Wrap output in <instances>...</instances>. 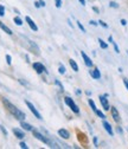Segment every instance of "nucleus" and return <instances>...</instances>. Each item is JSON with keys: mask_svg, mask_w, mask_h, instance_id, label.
Masks as SVG:
<instances>
[{"mask_svg": "<svg viewBox=\"0 0 128 149\" xmlns=\"http://www.w3.org/2000/svg\"><path fill=\"white\" fill-rule=\"evenodd\" d=\"M3 103H4L5 108L10 111V114H11L13 117H15L17 120H19V121H24V120H25L26 115L23 113V111H22L19 108H17L14 104H12V103H11L10 101H7L6 98L3 100Z\"/></svg>", "mask_w": 128, "mask_h": 149, "instance_id": "1", "label": "nucleus"}, {"mask_svg": "<svg viewBox=\"0 0 128 149\" xmlns=\"http://www.w3.org/2000/svg\"><path fill=\"white\" fill-rule=\"evenodd\" d=\"M32 134H33V136L37 139V140H39L41 142H43V143H45L46 146H49L50 148H59V146H58V143L56 142V141H53V140H51V139H49V137H46V136H44L42 133H39L38 130H36V129H33L32 130Z\"/></svg>", "mask_w": 128, "mask_h": 149, "instance_id": "2", "label": "nucleus"}, {"mask_svg": "<svg viewBox=\"0 0 128 149\" xmlns=\"http://www.w3.org/2000/svg\"><path fill=\"white\" fill-rule=\"evenodd\" d=\"M64 103L70 108V110L72 111L74 114H80V108H78V105L74 102V100H72L71 97H69V96H65L64 97Z\"/></svg>", "mask_w": 128, "mask_h": 149, "instance_id": "3", "label": "nucleus"}, {"mask_svg": "<svg viewBox=\"0 0 128 149\" xmlns=\"http://www.w3.org/2000/svg\"><path fill=\"white\" fill-rule=\"evenodd\" d=\"M25 104H26V107L29 108V110L31 111V113L33 114V116H36V118H38V120H43V117H42V115H41V113L37 110V108H36L30 101H26L25 100Z\"/></svg>", "mask_w": 128, "mask_h": 149, "instance_id": "4", "label": "nucleus"}, {"mask_svg": "<svg viewBox=\"0 0 128 149\" xmlns=\"http://www.w3.org/2000/svg\"><path fill=\"white\" fill-rule=\"evenodd\" d=\"M32 66H33V69H34V71L37 72L38 74H42L43 72H46V68L42 64V63H39V62H36V63H33L32 64Z\"/></svg>", "mask_w": 128, "mask_h": 149, "instance_id": "5", "label": "nucleus"}, {"mask_svg": "<svg viewBox=\"0 0 128 149\" xmlns=\"http://www.w3.org/2000/svg\"><path fill=\"white\" fill-rule=\"evenodd\" d=\"M81 56H82V58H83V62H84V64L88 66V68H93L94 66V63H93V61H91V58L89 57V56L84 52V51H81Z\"/></svg>", "mask_w": 128, "mask_h": 149, "instance_id": "6", "label": "nucleus"}, {"mask_svg": "<svg viewBox=\"0 0 128 149\" xmlns=\"http://www.w3.org/2000/svg\"><path fill=\"white\" fill-rule=\"evenodd\" d=\"M99 98H100L101 105H102V108H103V110H104V111L111 110V104H109V102H108V100H107V97H106L104 95H101Z\"/></svg>", "mask_w": 128, "mask_h": 149, "instance_id": "7", "label": "nucleus"}, {"mask_svg": "<svg viewBox=\"0 0 128 149\" xmlns=\"http://www.w3.org/2000/svg\"><path fill=\"white\" fill-rule=\"evenodd\" d=\"M111 113H112L113 120H114L116 123H120V122H121V117H120V114H119V110H118L115 107H111Z\"/></svg>", "mask_w": 128, "mask_h": 149, "instance_id": "8", "label": "nucleus"}, {"mask_svg": "<svg viewBox=\"0 0 128 149\" xmlns=\"http://www.w3.org/2000/svg\"><path fill=\"white\" fill-rule=\"evenodd\" d=\"M25 22L27 23V25L30 26V29H31L32 31H36V32H37V31H38V26H37V25H36V23L33 22V19H32V18H31V17L26 15V17H25Z\"/></svg>", "mask_w": 128, "mask_h": 149, "instance_id": "9", "label": "nucleus"}, {"mask_svg": "<svg viewBox=\"0 0 128 149\" xmlns=\"http://www.w3.org/2000/svg\"><path fill=\"white\" fill-rule=\"evenodd\" d=\"M102 125H103V128L106 129V132H107L109 135H111V136H113V135H114V130H113V128H112V124H111V123L107 122V121H103Z\"/></svg>", "mask_w": 128, "mask_h": 149, "instance_id": "10", "label": "nucleus"}, {"mask_svg": "<svg viewBox=\"0 0 128 149\" xmlns=\"http://www.w3.org/2000/svg\"><path fill=\"white\" fill-rule=\"evenodd\" d=\"M13 134H14V136L17 139H19V140H23L25 137V133L19 128H13Z\"/></svg>", "mask_w": 128, "mask_h": 149, "instance_id": "11", "label": "nucleus"}, {"mask_svg": "<svg viewBox=\"0 0 128 149\" xmlns=\"http://www.w3.org/2000/svg\"><path fill=\"white\" fill-rule=\"evenodd\" d=\"M58 136H59L61 139L68 140V139H70V133L68 132V130H66V129L62 128V129H59V130H58Z\"/></svg>", "mask_w": 128, "mask_h": 149, "instance_id": "12", "label": "nucleus"}, {"mask_svg": "<svg viewBox=\"0 0 128 149\" xmlns=\"http://www.w3.org/2000/svg\"><path fill=\"white\" fill-rule=\"evenodd\" d=\"M90 76L93 77L94 79H100L101 78V72H100V70L97 68H95L94 70L90 71Z\"/></svg>", "mask_w": 128, "mask_h": 149, "instance_id": "13", "label": "nucleus"}, {"mask_svg": "<svg viewBox=\"0 0 128 149\" xmlns=\"http://www.w3.org/2000/svg\"><path fill=\"white\" fill-rule=\"evenodd\" d=\"M20 127H22L24 130H26V132H32V130L34 129L30 123H26L25 121H20Z\"/></svg>", "mask_w": 128, "mask_h": 149, "instance_id": "14", "label": "nucleus"}, {"mask_svg": "<svg viewBox=\"0 0 128 149\" xmlns=\"http://www.w3.org/2000/svg\"><path fill=\"white\" fill-rule=\"evenodd\" d=\"M0 29H1V30H3L4 32H6L7 34H10V36H11V34H13L12 30H11V29H10L8 26H6V25H5V24H4V23H3L1 20H0Z\"/></svg>", "mask_w": 128, "mask_h": 149, "instance_id": "15", "label": "nucleus"}, {"mask_svg": "<svg viewBox=\"0 0 128 149\" xmlns=\"http://www.w3.org/2000/svg\"><path fill=\"white\" fill-rule=\"evenodd\" d=\"M69 64H70L71 69L74 70L75 72H78V65H77V63H76L74 59H69Z\"/></svg>", "mask_w": 128, "mask_h": 149, "instance_id": "16", "label": "nucleus"}, {"mask_svg": "<svg viewBox=\"0 0 128 149\" xmlns=\"http://www.w3.org/2000/svg\"><path fill=\"white\" fill-rule=\"evenodd\" d=\"M88 103H89V105H90L91 110H93L94 113H95V111L97 110V108H96V104H95V102H94L93 100H91V98H89V100H88Z\"/></svg>", "mask_w": 128, "mask_h": 149, "instance_id": "17", "label": "nucleus"}, {"mask_svg": "<svg viewBox=\"0 0 128 149\" xmlns=\"http://www.w3.org/2000/svg\"><path fill=\"white\" fill-rule=\"evenodd\" d=\"M99 44H100V46H101V49H103V50H107L108 49V44L103 40V39H101V38H99Z\"/></svg>", "mask_w": 128, "mask_h": 149, "instance_id": "18", "label": "nucleus"}, {"mask_svg": "<svg viewBox=\"0 0 128 149\" xmlns=\"http://www.w3.org/2000/svg\"><path fill=\"white\" fill-rule=\"evenodd\" d=\"M13 22H14V24H15V25H18V26H22V25H23V20L20 19L19 17H14Z\"/></svg>", "mask_w": 128, "mask_h": 149, "instance_id": "19", "label": "nucleus"}, {"mask_svg": "<svg viewBox=\"0 0 128 149\" xmlns=\"http://www.w3.org/2000/svg\"><path fill=\"white\" fill-rule=\"evenodd\" d=\"M95 114H96V115H97V116H99V117H100L101 120H104V118H106V115H104V114L102 113L101 110H99V109H97V110L95 111Z\"/></svg>", "mask_w": 128, "mask_h": 149, "instance_id": "20", "label": "nucleus"}, {"mask_svg": "<svg viewBox=\"0 0 128 149\" xmlns=\"http://www.w3.org/2000/svg\"><path fill=\"white\" fill-rule=\"evenodd\" d=\"M65 71H66L65 66H64L63 64H59V68H58V72H59L61 74H64V73H65Z\"/></svg>", "mask_w": 128, "mask_h": 149, "instance_id": "21", "label": "nucleus"}, {"mask_svg": "<svg viewBox=\"0 0 128 149\" xmlns=\"http://www.w3.org/2000/svg\"><path fill=\"white\" fill-rule=\"evenodd\" d=\"M55 84H56V85H58V88H59V90H61V91H64V86L62 85V83H61L58 79H56V81H55Z\"/></svg>", "mask_w": 128, "mask_h": 149, "instance_id": "22", "label": "nucleus"}, {"mask_svg": "<svg viewBox=\"0 0 128 149\" xmlns=\"http://www.w3.org/2000/svg\"><path fill=\"white\" fill-rule=\"evenodd\" d=\"M76 23H77V26H78V29H80V30H81L83 33H85V29H84V26L81 24V22H78V20H77Z\"/></svg>", "mask_w": 128, "mask_h": 149, "instance_id": "23", "label": "nucleus"}, {"mask_svg": "<svg viewBox=\"0 0 128 149\" xmlns=\"http://www.w3.org/2000/svg\"><path fill=\"white\" fill-rule=\"evenodd\" d=\"M4 15H5V6L0 5V17H4Z\"/></svg>", "mask_w": 128, "mask_h": 149, "instance_id": "24", "label": "nucleus"}, {"mask_svg": "<svg viewBox=\"0 0 128 149\" xmlns=\"http://www.w3.org/2000/svg\"><path fill=\"white\" fill-rule=\"evenodd\" d=\"M109 6L113 7V8H119V4L115 3V1H111V3H109Z\"/></svg>", "mask_w": 128, "mask_h": 149, "instance_id": "25", "label": "nucleus"}, {"mask_svg": "<svg viewBox=\"0 0 128 149\" xmlns=\"http://www.w3.org/2000/svg\"><path fill=\"white\" fill-rule=\"evenodd\" d=\"M6 63L8 64V65H11L12 64V57L10 54H6Z\"/></svg>", "mask_w": 128, "mask_h": 149, "instance_id": "26", "label": "nucleus"}, {"mask_svg": "<svg viewBox=\"0 0 128 149\" xmlns=\"http://www.w3.org/2000/svg\"><path fill=\"white\" fill-rule=\"evenodd\" d=\"M112 44H113V46H114V50H115V52H116V53H120V49H119V46H118V44H116L115 42H113Z\"/></svg>", "mask_w": 128, "mask_h": 149, "instance_id": "27", "label": "nucleus"}, {"mask_svg": "<svg viewBox=\"0 0 128 149\" xmlns=\"http://www.w3.org/2000/svg\"><path fill=\"white\" fill-rule=\"evenodd\" d=\"M19 146H20V148H22V149H29V146H27L25 142H23V141L19 143Z\"/></svg>", "mask_w": 128, "mask_h": 149, "instance_id": "28", "label": "nucleus"}, {"mask_svg": "<svg viewBox=\"0 0 128 149\" xmlns=\"http://www.w3.org/2000/svg\"><path fill=\"white\" fill-rule=\"evenodd\" d=\"M99 25H101V26L104 27V29H108V24H106L103 20H99Z\"/></svg>", "mask_w": 128, "mask_h": 149, "instance_id": "29", "label": "nucleus"}, {"mask_svg": "<svg viewBox=\"0 0 128 149\" xmlns=\"http://www.w3.org/2000/svg\"><path fill=\"white\" fill-rule=\"evenodd\" d=\"M62 4H63L62 0H56V7L57 8H61L62 7Z\"/></svg>", "mask_w": 128, "mask_h": 149, "instance_id": "30", "label": "nucleus"}, {"mask_svg": "<svg viewBox=\"0 0 128 149\" xmlns=\"http://www.w3.org/2000/svg\"><path fill=\"white\" fill-rule=\"evenodd\" d=\"M89 24H90V25H93V26H97V25H99V22H95V20H90V22H89Z\"/></svg>", "mask_w": 128, "mask_h": 149, "instance_id": "31", "label": "nucleus"}, {"mask_svg": "<svg viewBox=\"0 0 128 149\" xmlns=\"http://www.w3.org/2000/svg\"><path fill=\"white\" fill-rule=\"evenodd\" d=\"M116 132H118L119 134H121V135L123 134V130H122V128H121V127H116Z\"/></svg>", "mask_w": 128, "mask_h": 149, "instance_id": "32", "label": "nucleus"}, {"mask_svg": "<svg viewBox=\"0 0 128 149\" xmlns=\"http://www.w3.org/2000/svg\"><path fill=\"white\" fill-rule=\"evenodd\" d=\"M93 141H94V144H95V147H99V141H97V137H96V136L93 139Z\"/></svg>", "mask_w": 128, "mask_h": 149, "instance_id": "33", "label": "nucleus"}, {"mask_svg": "<svg viewBox=\"0 0 128 149\" xmlns=\"http://www.w3.org/2000/svg\"><path fill=\"white\" fill-rule=\"evenodd\" d=\"M34 7H36V8H41V7H42L41 4H39V1H34Z\"/></svg>", "mask_w": 128, "mask_h": 149, "instance_id": "34", "label": "nucleus"}, {"mask_svg": "<svg viewBox=\"0 0 128 149\" xmlns=\"http://www.w3.org/2000/svg\"><path fill=\"white\" fill-rule=\"evenodd\" d=\"M0 129H1V132H3V134L5 135V136H7V132H6V129L4 128V127H0Z\"/></svg>", "mask_w": 128, "mask_h": 149, "instance_id": "35", "label": "nucleus"}, {"mask_svg": "<svg viewBox=\"0 0 128 149\" xmlns=\"http://www.w3.org/2000/svg\"><path fill=\"white\" fill-rule=\"evenodd\" d=\"M93 11H94L95 13H97V14L100 13V10H99V7H96V6H93Z\"/></svg>", "mask_w": 128, "mask_h": 149, "instance_id": "36", "label": "nucleus"}, {"mask_svg": "<svg viewBox=\"0 0 128 149\" xmlns=\"http://www.w3.org/2000/svg\"><path fill=\"white\" fill-rule=\"evenodd\" d=\"M120 23H121V25H122V26H126V25H127V20H126V19H121V20H120Z\"/></svg>", "mask_w": 128, "mask_h": 149, "instance_id": "37", "label": "nucleus"}, {"mask_svg": "<svg viewBox=\"0 0 128 149\" xmlns=\"http://www.w3.org/2000/svg\"><path fill=\"white\" fill-rule=\"evenodd\" d=\"M123 84H125V86H126V89L128 90V79H126V78H125V79H123Z\"/></svg>", "mask_w": 128, "mask_h": 149, "instance_id": "38", "label": "nucleus"}, {"mask_svg": "<svg viewBox=\"0 0 128 149\" xmlns=\"http://www.w3.org/2000/svg\"><path fill=\"white\" fill-rule=\"evenodd\" d=\"M38 1H39V4H41L42 7H45V1H44V0H38Z\"/></svg>", "mask_w": 128, "mask_h": 149, "instance_id": "39", "label": "nucleus"}, {"mask_svg": "<svg viewBox=\"0 0 128 149\" xmlns=\"http://www.w3.org/2000/svg\"><path fill=\"white\" fill-rule=\"evenodd\" d=\"M108 42H109V43H113V42H114V39H113V37H112V36H109V37H108Z\"/></svg>", "mask_w": 128, "mask_h": 149, "instance_id": "40", "label": "nucleus"}, {"mask_svg": "<svg viewBox=\"0 0 128 149\" xmlns=\"http://www.w3.org/2000/svg\"><path fill=\"white\" fill-rule=\"evenodd\" d=\"M78 1H80V4L82 6H85V0H78Z\"/></svg>", "mask_w": 128, "mask_h": 149, "instance_id": "41", "label": "nucleus"}, {"mask_svg": "<svg viewBox=\"0 0 128 149\" xmlns=\"http://www.w3.org/2000/svg\"><path fill=\"white\" fill-rule=\"evenodd\" d=\"M14 12H15V13H17V14H20V12H19V11H18V10H17V8H14Z\"/></svg>", "mask_w": 128, "mask_h": 149, "instance_id": "42", "label": "nucleus"}, {"mask_svg": "<svg viewBox=\"0 0 128 149\" xmlns=\"http://www.w3.org/2000/svg\"><path fill=\"white\" fill-rule=\"evenodd\" d=\"M85 94H87L88 96H90V95H91V92H90V91H85Z\"/></svg>", "mask_w": 128, "mask_h": 149, "instance_id": "43", "label": "nucleus"}, {"mask_svg": "<svg viewBox=\"0 0 128 149\" xmlns=\"http://www.w3.org/2000/svg\"><path fill=\"white\" fill-rule=\"evenodd\" d=\"M76 94L77 95H81V90H76Z\"/></svg>", "mask_w": 128, "mask_h": 149, "instance_id": "44", "label": "nucleus"}]
</instances>
